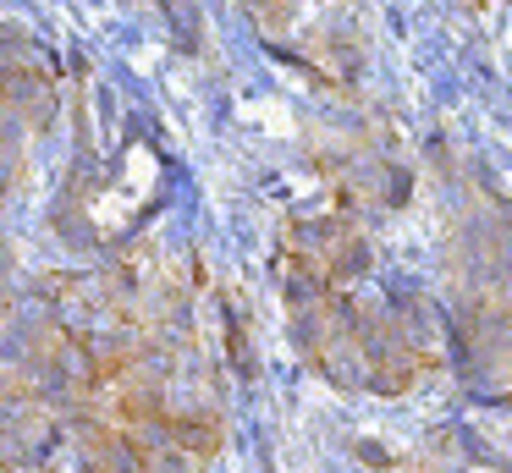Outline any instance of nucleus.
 <instances>
[{
    "label": "nucleus",
    "mask_w": 512,
    "mask_h": 473,
    "mask_svg": "<svg viewBox=\"0 0 512 473\" xmlns=\"http://www.w3.org/2000/svg\"><path fill=\"white\" fill-rule=\"evenodd\" d=\"M61 94H56V66L28 33L0 28V198L12 193L23 154L39 132L50 127Z\"/></svg>",
    "instance_id": "obj_5"
},
{
    "label": "nucleus",
    "mask_w": 512,
    "mask_h": 473,
    "mask_svg": "<svg viewBox=\"0 0 512 473\" xmlns=\"http://www.w3.org/2000/svg\"><path fill=\"white\" fill-rule=\"evenodd\" d=\"M259 44L320 83L353 88L369 66V0H243Z\"/></svg>",
    "instance_id": "obj_3"
},
{
    "label": "nucleus",
    "mask_w": 512,
    "mask_h": 473,
    "mask_svg": "<svg viewBox=\"0 0 512 473\" xmlns=\"http://www.w3.org/2000/svg\"><path fill=\"white\" fill-rule=\"evenodd\" d=\"M160 182H166V154L155 143H144L138 132H127L116 143L111 165H83L78 182H67L61 193V237L83 242V248H111L127 231H138L155 215Z\"/></svg>",
    "instance_id": "obj_4"
},
{
    "label": "nucleus",
    "mask_w": 512,
    "mask_h": 473,
    "mask_svg": "<svg viewBox=\"0 0 512 473\" xmlns=\"http://www.w3.org/2000/svg\"><path fill=\"white\" fill-rule=\"evenodd\" d=\"M446 473H501V457H485V451L468 440V446L452 457V468H446Z\"/></svg>",
    "instance_id": "obj_7"
},
{
    "label": "nucleus",
    "mask_w": 512,
    "mask_h": 473,
    "mask_svg": "<svg viewBox=\"0 0 512 473\" xmlns=\"http://www.w3.org/2000/svg\"><path fill=\"white\" fill-rule=\"evenodd\" d=\"M281 292L303 358L342 391L397 396L435 369L430 314L380 281L375 242L353 209L292 215L281 226Z\"/></svg>",
    "instance_id": "obj_2"
},
{
    "label": "nucleus",
    "mask_w": 512,
    "mask_h": 473,
    "mask_svg": "<svg viewBox=\"0 0 512 473\" xmlns=\"http://www.w3.org/2000/svg\"><path fill=\"white\" fill-rule=\"evenodd\" d=\"M160 6V17L171 22V28H177V39L188 44L193 33H199V0H155Z\"/></svg>",
    "instance_id": "obj_6"
},
{
    "label": "nucleus",
    "mask_w": 512,
    "mask_h": 473,
    "mask_svg": "<svg viewBox=\"0 0 512 473\" xmlns=\"http://www.w3.org/2000/svg\"><path fill=\"white\" fill-rule=\"evenodd\" d=\"M0 435L45 473H204L221 374L199 286L127 264L0 292Z\"/></svg>",
    "instance_id": "obj_1"
}]
</instances>
